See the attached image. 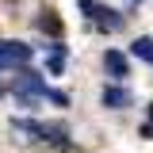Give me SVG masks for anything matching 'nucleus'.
<instances>
[{"label":"nucleus","mask_w":153,"mask_h":153,"mask_svg":"<svg viewBox=\"0 0 153 153\" xmlns=\"http://www.w3.org/2000/svg\"><path fill=\"white\" fill-rule=\"evenodd\" d=\"M12 96H16L19 107L35 111L38 103H42V96H46V80H42V73H35V69H19V73L12 76Z\"/></svg>","instance_id":"obj_1"},{"label":"nucleus","mask_w":153,"mask_h":153,"mask_svg":"<svg viewBox=\"0 0 153 153\" xmlns=\"http://www.w3.org/2000/svg\"><path fill=\"white\" fill-rule=\"evenodd\" d=\"M31 57L35 50L27 46V42H19V38H0V73H19V69H27L31 65Z\"/></svg>","instance_id":"obj_2"},{"label":"nucleus","mask_w":153,"mask_h":153,"mask_svg":"<svg viewBox=\"0 0 153 153\" xmlns=\"http://www.w3.org/2000/svg\"><path fill=\"white\" fill-rule=\"evenodd\" d=\"M100 103H103L107 111H123V107H130V103H134V92L126 88V84H103Z\"/></svg>","instance_id":"obj_3"},{"label":"nucleus","mask_w":153,"mask_h":153,"mask_svg":"<svg viewBox=\"0 0 153 153\" xmlns=\"http://www.w3.org/2000/svg\"><path fill=\"white\" fill-rule=\"evenodd\" d=\"M103 69H107L115 80H126V76H130V61H126L123 50H107V54H103Z\"/></svg>","instance_id":"obj_4"},{"label":"nucleus","mask_w":153,"mask_h":153,"mask_svg":"<svg viewBox=\"0 0 153 153\" xmlns=\"http://www.w3.org/2000/svg\"><path fill=\"white\" fill-rule=\"evenodd\" d=\"M12 130L27 134L31 142H46V123H35V119H12Z\"/></svg>","instance_id":"obj_5"},{"label":"nucleus","mask_w":153,"mask_h":153,"mask_svg":"<svg viewBox=\"0 0 153 153\" xmlns=\"http://www.w3.org/2000/svg\"><path fill=\"white\" fill-rule=\"evenodd\" d=\"M96 16H100L103 31H119L123 27V12H115V8H96Z\"/></svg>","instance_id":"obj_6"},{"label":"nucleus","mask_w":153,"mask_h":153,"mask_svg":"<svg viewBox=\"0 0 153 153\" xmlns=\"http://www.w3.org/2000/svg\"><path fill=\"white\" fill-rule=\"evenodd\" d=\"M130 54H134V57H142V61H149V65H153V38H149V35L134 38V42H130Z\"/></svg>","instance_id":"obj_7"},{"label":"nucleus","mask_w":153,"mask_h":153,"mask_svg":"<svg viewBox=\"0 0 153 153\" xmlns=\"http://www.w3.org/2000/svg\"><path fill=\"white\" fill-rule=\"evenodd\" d=\"M46 69H50L54 76H61V69H65V46H61V42L50 46V61H46Z\"/></svg>","instance_id":"obj_8"},{"label":"nucleus","mask_w":153,"mask_h":153,"mask_svg":"<svg viewBox=\"0 0 153 153\" xmlns=\"http://www.w3.org/2000/svg\"><path fill=\"white\" fill-rule=\"evenodd\" d=\"M38 27H42V31H50L54 38H61V19H57V12H50V8L42 12V19H38Z\"/></svg>","instance_id":"obj_9"},{"label":"nucleus","mask_w":153,"mask_h":153,"mask_svg":"<svg viewBox=\"0 0 153 153\" xmlns=\"http://www.w3.org/2000/svg\"><path fill=\"white\" fill-rule=\"evenodd\" d=\"M42 100H50V103H57V107H69V96L61 92V88H50V84H46V96H42Z\"/></svg>","instance_id":"obj_10"},{"label":"nucleus","mask_w":153,"mask_h":153,"mask_svg":"<svg viewBox=\"0 0 153 153\" xmlns=\"http://www.w3.org/2000/svg\"><path fill=\"white\" fill-rule=\"evenodd\" d=\"M149 123H153V103H149Z\"/></svg>","instance_id":"obj_11"}]
</instances>
